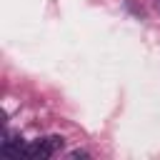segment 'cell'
Here are the masks:
<instances>
[{"label":"cell","mask_w":160,"mask_h":160,"mask_svg":"<svg viewBox=\"0 0 160 160\" xmlns=\"http://www.w3.org/2000/svg\"><path fill=\"white\" fill-rule=\"evenodd\" d=\"M62 142H65V140H62L60 135L40 138V140L25 145V155H22V158H30V160H48V158H52V155L62 148Z\"/></svg>","instance_id":"6da1fadb"},{"label":"cell","mask_w":160,"mask_h":160,"mask_svg":"<svg viewBox=\"0 0 160 160\" xmlns=\"http://www.w3.org/2000/svg\"><path fill=\"white\" fill-rule=\"evenodd\" d=\"M68 158H70V160H78V158H88V152H82V150H72Z\"/></svg>","instance_id":"3957f363"},{"label":"cell","mask_w":160,"mask_h":160,"mask_svg":"<svg viewBox=\"0 0 160 160\" xmlns=\"http://www.w3.org/2000/svg\"><path fill=\"white\" fill-rule=\"evenodd\" d=\"M0 152H2L5 158H20V155H25V142H22V138L15 135V132H8L5 140L0 142Z\"/></svg>","instance_id":"7a4b0ae2"},{"label":"cell","mask_w":160,"mask_h":160,"mask_svg":"<svg viewBox=\"0 0 160 160\" xmlns=\"http://www.w3.org/2000/svg\"><path fill=\"white\" fill-rule=\"evenodd\" d=\"M155 5H158V10H160V0H155Z\"/></svg>","instance_id":"277c9868"}]
</instances>
